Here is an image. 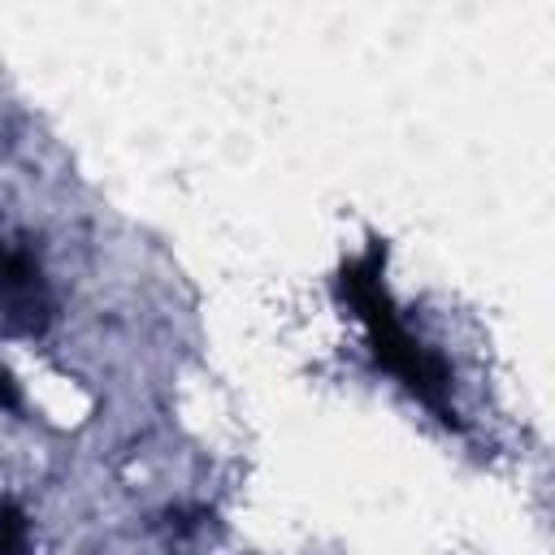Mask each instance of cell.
I'll return each mask as SVG.
<instances>
[{
	"label": "cell",
	"instance_id": "6da1fadb",
	"mask_svg": "<svg viewBox=\"0 0 555 555\" xmlns=\"http://www.w3.org/2000/svg\"><path fill=\"white\" fill-rule=\"evenodd\" d=\"M382 256H386V247H382V243H373L364 260L347 264V269H343V295L351 299L356 317L369 325V343H373L377 360H382L386 369H395V373H399V377H403V382H408V386H412L429 408H438L447 425H455V412L442 403L447 369H442L425 347H416V343H412V334L399 325L395 304H390V295H386V286H382V273H377Z\"/></svg>",
	"mask_w": 555,
	"mask_h": 555
},
{
	"label": "cell",
	"instance_id": "7a4b0ae2",
	"mask_svg": "<svg viewBox=\"0 0 555 555\" xmlns=\"http://www.w3.org/2000/svg\"><path fill=\"white\" fill-rule=\"evenodd\" d=\"M0 312L22 334H39L48 325V291H43L39 264L22 247L0 251Z\"/></svg>",
	"mask_w": 555,
	"mask_h": 555
},
{
	"label": "cell",
	"instance_id": "3957f363",
	"mask_svg": "<svg viewBox=\"0 0 555 555\" xmlns=\"http://www.w3.org/2000/svg\"><path fill=\"white\" fill-rule=\"evenodd\" d=\"M0 555H26V516L17 503H0Z\"/></svg>",
	"mask_w": 555,
	"mask_h": 555
},
{
	"label": "cell",
	"instance_id": "277c9868",
	"mask_svg": "<svg viewBox=\"0 0 555 555\" xmlns=\"http://www.w3.org/2000/svg\"><path fill=\"white\" fill-rule=\"evenodd\" d=\"M0 408H9V412L22 408V395H17V386H13V377L4 369H0Z\"/></svg>",
	"mask_w": 555,
	"mask_h": 555
}]
</instances>
